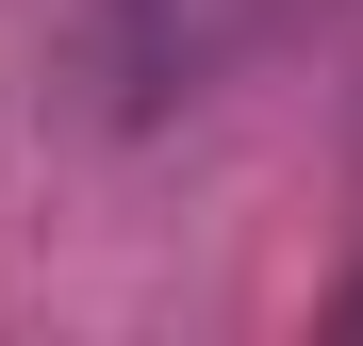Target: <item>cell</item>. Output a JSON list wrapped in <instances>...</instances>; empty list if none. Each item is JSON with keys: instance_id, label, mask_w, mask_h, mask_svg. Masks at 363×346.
Wrapping results in <instances>:
<instances>
[{"instance_id": "cell-1", "label": "cell", "mask_w": 363, "mask_h": 346, "mask_svg": "<svg viewBox=\"0 0 363 346\" xmlns=\"http://www.w3.org/2000/svg\"><path fill=\"white\" fill-rule=\"evenodd\" d=\"M347 330H363V280H347Z\"/></svg>"}]
</instances>
